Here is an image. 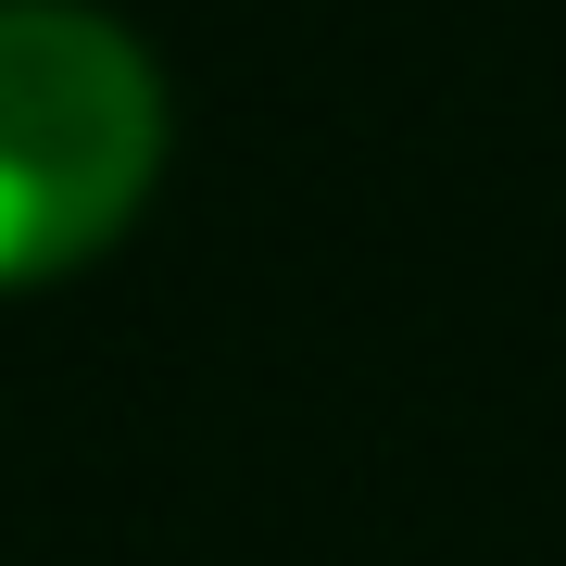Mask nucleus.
<instances>
[{
	"instance_id": "nucleus-1",
	"label": "nucleus",
	"mask_w": 566,
	"mask_h": 566,
	"mask_svg": "<svg viewBox=\"0 0 566 566\" xmlns=\"http://www.w3.org/2000/svg\"><path fill=\"white\" fill-rule=\"evenodd\" d=\"M164 177V76L88 0H0V290L76 277Z\"/></svg>"
}]
</instances>
